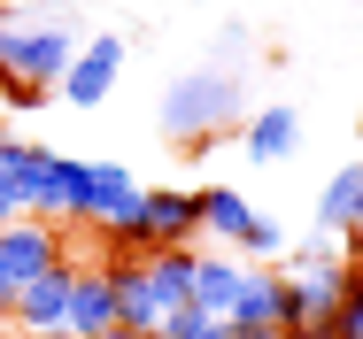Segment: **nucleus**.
I'll use <instances>...</instances> for the list:
<instances>
[{
  "mask_svg": "<svg viewBox=\"0 0 363 339\" xmlns=\"http://www.w3.org/2000/svg\"><path fill=\"white\" fill-rule=\"evenodd\" d=\"M77 54L70 23H0V93L16 108H39Z\"/></svg>",
  "mask_w": 363,
  "mask_h": 339,
  "instance_id": "nucleus-1",
  "label": "nucleus"
},
{
  "mask_svg": "<svg viewBox=\"0 0 363 339\" xmlns=\"http://www.w3.org/2000/svg\"><path fill=\"white\" fill-rule=\"evenodd\" d=\"M108 239V255H162V247H194L201 239V208L186 185H147L140 208L116 224V231H101Z\"/></svg>",
  "mask_w": 363,
  "mask_h": 339,
  "instance_id": "nucleus-2",
  "label": "nucleus"
},
{
  "mask_svg": "<svg viewBox=\"0 0 363 339\" xmlns=\"http://www.w3.org/2000/svg\"><path fill=\"white\" fill-rule=\"evenodd\" d=\"M240 116V85L224 77V69H194V77H178L170 93H162V139H178V146H194V139H217L224 124Z\"/></svg>",
  "mask_w": 363,
  "mask_h": 339,
  "instance_id": "nucleus-3",
  "label": "nucleus"
},
{
  "mask_svg": "<svg viewBox=\"0 0 363 339\" xmlns=\"http://www.w3.org/2000/svg\"><path fill=\"white\" fill-rule=\"evenodd\" d=\"M140 178H132V162H116V154H101V162H85V201H77V224L85 231H116L132 208H140Z\"/></svg>",
  "mask_w": 363,
  "mask_h": 339,
  "instance_id": "nucleus-4",
  "label": "nucleus"
},
{
  "mask_svg": "<svg viewBox=\"0 0 363 339\" xmlns=\"http://www.w3.org/2000/svg\"><path fill=\"white\" fill-rule=\"evenodd\" d=\"M70 277H77V255H62L55 270H39L23 293H16V309H8V324L23 339H47V332H62L70 324Z\"/></svg>",
  "mask_w": 363,
  "mask_h": 339,
  "instance_id": "nucleus-5",
  "label": "nucleus"
},
{
  "mask_svg": "<svg viewBox=\"0 0 363 339\" xmlns=\"http://www.w3.org/2000/svg\"><path fill=\"white\" fill-rule=\"evenodd\" d=\"M116 77H124V31H93L62 69V93H70V108H101L116 93Z\"/></svg>",
  "mask_w": 363,
  "mask_h": 339,
  "instance_id": "nucleus-6",
  "label": "nucleus"
},
{
  "mask_svg": "<svg viewBox=\"0 0 363 339\" xmlns=\"http://www.w3.org/2000/svg\"><path fill=\"white\" fill-rule=\"evenodd\" d=\"M70 339H101L116 332V255H101V263H77L70 277Z\"/></svg>",
  "mask_w": 363,
  "mask_h": 339,
  "instance_id": "nucleus-7",
  "label": "nucleus"
},
{
  "mask_svg": "<svg viewBox=\"0 0 363 339\" xmlns=\"http://www.w3.org/2000/svg\"><path fill=\"white\" fill-rule=\"evenodd\" d=\"M62 255H70L62 224H39V216H16V224L0 231V270L16 277V285H31L39 270H55Z\"/></svg>",
  "mask_w": 363,
  "mask_h": 339,
  "instance_id": "nucleus-8",
  "label": "nucleus"
},
{
  "mask_svg": "<svg viewBox=\"0 0 363 339\" xmlns=\"http://www.w3.org/2000/svg\"><path fill=\"white\" fill-rule=\"evenodd\" d=\"M77 201H85V154H55L47 146V162L31 178V216L39 224H77Z\"/></svg>",
  "mask_w": 363,
  "mask_h": 339,
  "instance_id": "nucleus-9",
  "label": "nucleus"
},
{
  "mask_svg": "<svg viewBox=\"0 0 363 339\" xmlns=\"http://www.w3.org/2000/svg\"><path fill=\"white\" fill-rule=\"evenodd\" d=\"M194 208H201V239H217V247H232V255H240V239H247V231H255V216H263L240 185H201Z\"/></svg>",
  "mask_w": 363,
  "mask_h": 339,
  "instance_id": "nucleus-10",
  "label": "nucleus"
},
{
  "mask_svg": "<svg viewBox=\"0 0 363 339\" xmlns=\"http://www.w3.org/2000/svg\"><path fill=\"white\" fill-rule=\"evenodd\" d=\"M39 162H47L39 139H8L0 132V231H8L16 216H31V178H39Z\"/></svg>",
  "mask_w": 363,
  "mask_h": 339,
  "instance_id": "nucleus-11",
  "label": "nucleus"
},
{
  "mask_svg": "<svg viewBox=\"0 0 363 339\" xmlns=\"http://www.w3.org/2000/svg\"><path fill=\"white\" fill-rule=\"evenodd\" d=\"M224 324H232V339H286V332H279V270H263V263H255Z\"/></svg>",
  "mask_w": 363,
  "mask_h": 339,
  "instance_id": "nucleus-12",
  "label": "nucleus"
},
{
  "mask_svg": "<svg viewBox=\"0 0 363 339\" xmlns=\"http://www.w3.org/2000/svg\"><path fill=\"white\" fill-rule=\"evenodd\" d=\"M294 146H301V116H294L286 100H271V108H255V116L240 124V154H247V162H286Z\"/></svg>",
  "mask_w": 363,
  "mask_h": 339,
  "instance_id": "nucleus-13",
  "label": "nucleus"
},
{
  "mask_svg": "<svg viewBox=\"0 0 363 339\" xmlns=\"http://www.w3.org/2000/svg\"><path fill=\"white\" fill-rule=\"evenodd\" d=\"M317 231H333V239H356L363 231V162H340V170L325 178V193H317Z\"/></svg>",
  "mask_w": 363,
  "mask_h": 339,
  "instance_id": "nucleus-14",
  "label": "nucleus"
},
{
  "mask_svg": "<svg viewBox=\"0 0 363 339\" xmlns=\"http://www.w3.org/2000/svg\"><path fill=\"white\" fill-rule=\"evenodd\" d=\"M240 285H247V263H232V255H201V247H194V309L232 316Z\"/></svg>",
  "mask_w": 363,
  "mask_h": 339,
  "instance_id": "nucleus-15",
  "label": "nucleus"
},
{
  "mask_svg": "<svg viewBox=\"0 0 363 339\" xmlns=\"http://www.w3.org/2000/svg\"><path fill=\"white\" fill-rule=\"evenodd\" d=\"M140 270H147V285H155L170 309H186V301H194V247H162V255H140Z\"/></svg>",
  "mask_w": 363,
  "mask_h": 339,
  "instance_id": "nucleus-16",
  "label": "nucleus"
},
{
  "mask_svg": "<svg viewBox=\"0 0 363 339\" xmlns=\"http://www.w3.org/2000/svg\"><path fill=\"white\" fill-rule=\"evenodd\" d=\"M155 339H232V324L186 301V309H170V316H162V332H155Z\"/></svg>",
  "mask_w": 363,
  "mask_h": 339,
  "instance_id": "nucleus-17",
  "label": "nucleus"
},
{
  "mask_svg": "<svg viewBox=\"0 0 363 339\" xmlns=\"http://www.w3.org/2000/svg\"><path fill=\"white\" fill-rule=\"evenodd\" d=\"M333 339H363V247L348 255V293L333 309Z\"/></svg>",
  "mask_w": 363,
  "mask_h": 339,
  "instance_id": "nucleus-18",
  "label": "nucleus"
},
{
  "mask_svg": "<svg viewBox=\"0 0 363 339\" xmlns=\"http://www.w3.org/2000/svg\"><path fill=\"white\" fill-rule=\"evenodd\" d=\"M240 255H247V263H279V255H286V231H279L271 216H255V231L240 239Z\"/></svg>",
  "mask_w": 363,
  "mask_h": 339,
  "instance_id": "nucleus-19",
  "label": "nucleus"
},
{
  "mask_svg": "<svg viewBox=\"0 0 363 339\" xmlns=\"http://www.w3.org/2000/svg\"><path fill=\"white\" fill-rule=\"evenodd\" d=\"M0 339H23V332H16V324H8V316H0Z\"/></svg>",
  "mask_w": 363,
  "mask_h": 339,
  "instance_id": "nucleus-20",
  "label": "nucleus"
},
{
  "mask_svg": "<svg viewBox=\"0 0 363 339\" xmlns=\"http://www.w3.org/2000/svg\"><path fill=\"white\" fill-rule=\"evenodd\" d=\"M101 339H140V332H124V324H116V332H101Z\"/></svg>",
  "mask_w": 363,
  "mask_h": 339,
  "instance_id": "nucleus-21",
  "label": "nucleus"
},
{
  "mask_svg": "<svg viewBox=\"0 0 363 339\" xmlns=\"http://www.w3.org/2000/svg\"><path fill=\"white\" fill-rule=\"evenodd\" d=\"M309 339H333V324H325V332H309Z\"/></svg>",
  "mask_w": 363,
  "mask_h": 339,
  "instance_id": "nucleus-22",
  "label": "nucleus"
},
{
  "mask_svg": "<svg viewBox=\"0 0 363 339\" xmlns=\"http://www.w3.org/2000/svg\"><path fill=\"white\" fill-rule=\"evenodd\" d=\"M356 247H363V231H356Z\"/></svg>",
  "mask_w": 363,
  "mask_h": 339,
  "instance_id": "nucleus-23",
  "label": "nucleus"
}]
</instances>
